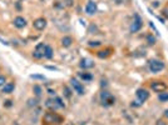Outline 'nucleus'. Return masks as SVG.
<instances>
[{
    "instance_id": "1",
    "label": "nucleus",
    "mask_w": 168,
    "mask_h": 125,
    "mask_svg": "<svg viewBox=\"0 0 168 125\" xmlns=\"http://www.w3.org/2000/svg\"><path fill=\"white\" fill-rule=\"evenodd\" d=\"M63 118L57 114V113H54V112H49L46 114H44L43 116V123L44 124H48V125H52V124H62L63 123Z\"/></svg>"
},
{
    "instance_id": "2",
    "label": "nucleus",
    "mask_w": 168,
    "mask_h": 125,
    "mask_svg": "<svg viewBox=\"0 0 168 125\" xmlns=\"http://www.w3.org/2000/svg\"><path fill=\"white\" fill-rule=\"evenodd\" d=\"M45 106L50 110H57V109H64L65 104L63 103L60 98H53V99H48L45 101Z\"/></svg>"
},
{
    "instance_id": "3",
    "label": "nucleus",
    "mask_w": 168,
    "mask_h": 125,
    "mask_svg": "<svg viewBox=\"0 0 168 125\" xmlns=\"http://www.w3.org/2000/svg\"><path fill=\"white\" fill-rule=\"evenodd\" d=\"M100 103L104 106H112V105H114L116 98L109 92H107V90H103L100 93Z\"/></svg>"
},
{
    "instance_id": "4",
    "label": "nucleus",
    "mask_w": 168,
    "mask_h": 125,
    "mask_svg": "<svg viewBox=\"0 0 168 125\" xmlns=\"http://www.w3.org/2000/svg\"><path fill=\"white\" fill-rule=\"evenodd\" d=\"M164 69V62L160 60H152L149 61V71L151 73H159Z\"/></svg>"
},
{
    "instance_id": "5",
    "label": "nucleus",
    "mask_w": 168,
    "mask_h": 125,
    "mask_svg": "<svg viewBox=\"0 0 168 125\" xmlns=\"http://www.w3.org/2000/svg\"><path fill=\"white\" fill-rule=\"evenodd\" d=\"M151 89L154 90L156 93H163L167 90V84L164 81H160V80H156V81H152L151 83Z\"/></svg>"
},
{
    "instance_id": "6",
    "label": "nucleus",
    "mask_w": 168,
    "mask_h": 125,
    "mask_svg": "<svg viewBox=\"0 0 168 125\" xmlns=\"http://www.w3.org/2000/svg\"><path fill=\"white\" fill-rule=\"evenodd\" d=\"M143 28V22H142V19L139 18L138 15H136L134 16V20H133V23L130 24V28H129V30H130V33H138L139 30H141Z\"/></svg>"
},
{
    "instance_id": "7",
    "label": "nucleus",
    "mask_w": 168,
    "mask_h": 125,
    "mask_svg": "<svg viewBox=\"0 0 168 125\" xmlns=\"http://www.w3.org/2000/svg\"><path fill=\"white\" fill-rule=\"evenodd\" d=\"M45 49H46V45L44 43H39L35 46V50L33 53V57L35 59H41L44 58V54H45Z\"/></svg>"
},
{
    "instance_id": "8",
    "label": "nucleus",
    "mask_w": 168,
    "mask_h": 125,
    "mask_svg": "<svg viewBox=\"0 0 168 125\" xmlns=\"http://www.w3.org/2000/svg\"><path fill=\"white\" fill-rule=\"evenodd\" d=\"M136 95H137V98H138V101L141 103V104H143L144 101H147V100L149 99V93H148V90H146V89H143V88L137 89Z\"/></svg>"
},
{
    "instance_id": "9",
    "label": "nucleus",
    "mask_w": 168,
    "mask_h": 125,
    "mask_svg": "<svg viewBox=\"0 0 168 125\" xmlns=\"http://www.w3.org/2000/svg\"><path fill=\"white\" fill-rule=\"evenodd\" d=\"M70 85L73 88V90L76 93V94H79V95H83L84 94V86L80 84V83L78 80H75V79H70Z\"/></svg>"
},
{
    "instance_id": "10",
    "label": "nucleus",
    "mask_w": 168,
    "mask_h": 125,
    "mask_svg": "<svg viewBox=\"0 0 168 125\" xmlns=\"http://www.w3.org/2000/svg\"><path fill=\"white\" fill-rule=\"evenodd\" d=\"M98 10V6H97V3H94L93 0H89L86 5V13L88 15H94Z\"/></svg>"
},
{
    "instance_id": "11",
    "label": "nucleus",
    "mask_w": 168,
    "mask_h": 125,
    "mask_svg": "<svg viewBox=\"0 0 168 125\" xmlns=\"http://www.w3.org/2000/svg\"><path fill=\"white\" fill-rule=\"evenodd\" d=\"M33 26L37 30H44L45 28H46V20L44 18H38L34 20V23H33Z\"/></svg>"
},
{
    "instance_id": "12",
    "label": "nucleus",
    "mask_w": 168,
    "mask_h": 125,
    "mask_svg": "<svg viewBox=\"0 0 168 125\" xmlns=\"http://www.w3.org/2000/svg\"><path fill=\"white\" fill-rule=\"evenodd\" d=\"M79 66L82 69H84V70H87V69H90V68H93L94 66V61L93 60H90V59H82L80 62H79Z\"/></svg>"
},
{
    "instance_id": "13",
    "label": "nucleus",
    "mask_w": 168,
    "mask_h": 125,
    "mask_svg": "<svg viewBox=\"0 0 168 125\" xmlns=\"http://www.w3.org/2000/svg\"><path fill=\"white\" fill-rule=\"evenodd\" d=\"M14 25H15L18 29H22V28H24L26 25V20L23 16H16L14 19Z\"/></svg>"
},
{
    "instance_id": "14",
    "label": "nucleus",
    "mask_w": 168,
    "mask_h": 125,
    "mask_svg": "<svg viewBox=\"0 0 168 125\" xmlns=\"http://www.w3.org/2000/svg\"><path fill=\"white\" fill-rule=\"evenodd\" d=\"M15 89V84L14 83H6V84L3 86V93L4 94H11Z\"/></svg>"
},
{
    "instance_id": "15",
    "label": "nucleus",
    "mask_w": 168,
    "mask_h": 125,
    "mask_svg": "<svg viewBox=\"0 0 168 125\" xmlns=\"http://www.w3.org/2000/svg\"><path fill=\"white\" fill-rule=\"evenodd\" d=\"M112 54V49H104V50H99L97 53V57L99 58V59H106L108 58L109 55Z\"/></svg>"
},
{
    "instance_id": "16",
    "label": "nucleus",
    "mask_w": 168,
    "mask_h": 125,
    "mask_svg": "<svg viewBox=\"0 0 168 125\" xmlns=\"http://www.w3.org/2000/svg\"><path fill=\"white\" fill-rule=\"evenodd\" d=\"M73 44V38L72 36H63L62 38V45L64 46V48H69Z\"/></svg>"
},
{
    "instance_id": "17",
    "label": "nucleus",
    "mask_w": 168,
    "mask_h": 125,
    "mask_svg": "<svg viewBox=\"0 0 168 125\" xmlns=\"http://www.w3.org/2000/svg\"><path fill=\"white\" fill-rule=\"evenodd\" d=\"M54 55V51H53V48L46 45V49H45V54H44V58L45 59H52Z\"/></svg>"
},
{
    "instance_id": "18",
    "label": "nucleus",
    "mask_w": 168,
    "mask_h": 125,
    "mask_svg": "<svg viewBox=\"0 0 168 125\" xmlns=\"http://www.w3.org/2000/svg\"><path fill=\"white\" fill-rule=\"evenodd\" d=\"M79 76L84 80V81H90L93 80V75L90 73H79Z\"/></svg>"
},
{
    "instance_id": "19",
    "label": "nucleus",
    "mask_w": 168,
    "mask_h": 125,
    "mask_svg": "<svg viewBox=\"0 0 168 125\" xmlns=\"http://www.w3.org/2000/svg\"><path fill=\"white\" fill-rule=\"evenodd\" d=\"M158 100H159L160 103H166V101H168V93H166V92L159 93V94H158Z\"/></svg>"
},
{
    "instance_id": "20",
    "label": "nucleus",
    "mask_w": 168,
    "mask_h": 125,
    "mask_svg": "<svg viewBox=\"0 0 168 125\" xmlns=\"http://www.w3.org/2000/svg\"><path fill=\"white\" fill-rule=\"evenodd\" d=\"M33 92H34V94H35L37 96H40V95H41V88H40L39 85H34Z\"/></svg>"
},
{
    "instance_id": "21",
    "label": "nucleus",
    "mask_w": 168,
    "mask_h": 125,
    "mask_svg": "<svg viewBox=\"0 0 168 125\" xmlns=\"http://www.w3.org/2000/svg\"><path fill=\"white\" fill-rule=\"evenodd\" d=\"M147 41H148V44H149V45H154V44H156V39H154V36L151 35V34H149V35H147Z\"/></svg>"
},
{
    "instance_id": "22",
    "label": "nucleus",
    "mask_w": 168,
    "mask_h": 125,
    "mask_svg": "<svg viewBox=\"0 0 168 125\" xmlns=\"http://www.w3.org/2000/svg\"><path fill=\"white\" fill-rule=\"evenodd\" d=\"M100 44V41H89V46H99Z\"/></svg>"
},
{
    "instance_id": "23",
    "label": "nucleus",
    "mask_w": 168,
    "mask_h": 125,
    "mask_svg": "<svg viewBox=\"0 0 168 125\" xmlns=\"http://www.w3.org/2000/svg\"><path fill=\"white\" fill-rule=\"evenodd\" d=\"M64 92H65V96H67V98H70L72 93H70V90H69L67 86H64Z\"/></svg>"
},
{
    "instance_id": "24",
    "label": "nucleus",
    "mask_w": 168,
    "mask_h": 125,
    "mask_svg": "<svg viewBox=\"0 0 168 125\" xmlns=\"http://www.w3.org/2000/svg\"><path fill=\"white\" fill-rule=\"evenodd\" d=\"M5 81H6L5 76H0V86H4L5 85Z\"/></svg>"
},
{
    "instance_id": "25",
    "label": "nucleus",
    "mask_w": 168,
    "mask_h": 125,
    "mask_svg": "<svg viewBox=\"0 0 168 125\" xmlns=\"http://www.w3.org/2000/svg\"><path fill=\"white\" fill-rule=\"evenodd\" d=\"M32 78L33 79H40V80H44L45 79L43 75H32Z\"/></svg>"
},
{
    "instance_id": "26",
    "label": "nucleus",
    "mask_w": 168,
    "mask_h": 125,
    "mask_svg": "<svg viewBox=\"0 0 168 125\" xmlns=\"http://www.w3.org/2000/svg\"><path fill=\"white\" fill-rule=\"evenodd\" d=\"M162 13H163V15H164V16H167V18H168V4L164 6V9H163V11H162Z\"/></svg>"
},
{
    "instance_id": "27",
    "label": "nucleus",
    "mask_w": 168,
    "mask_h": 125,
    "mask_svg": "<svg viewBox=\"0 0 168 125\" xmlns=\"http://www.w3.org/2000/svg\"><path fill=\"white\" fill-rule=\"evenodd\" d=\"M64 1H67V3H65L67 6H72V5H73V4H72V3H73V0H64Z\"/></svg>"
},
{
    "instance_id": "28",
    "label": "nucleus",
    "mask_w": 168,
    "mask_h": 125,
    "mask_svg": "<svg viewBox=\"0 0 168 125\" xmlns=\"http://www.w3.org/2000/svg\"><path fill=\"white\" fill-rule=\"evenodd\" d=\"M112 1H114L116 4H118V5H119V4H122V3L124 1V0H112Z\"/></svg>"
},
{
    "instance_id": "29",
    "label": "nucleus",
    "mask_w": 168,
    "mask_h": 125,
    "mask_svg": "<svg viewBox=\"0 0 168 125\" xmlns=\"http://www.w3.org/2000/svg\"><path fill=\"white\" fill-rule=\"evenodd\" d=\"M152 5H153V6H154V8H158V6H159V3H158V1H154V3H153V4H152Z\"/></svg>"
},
{
    "instance_id": "30",
    "label": "nucleus",
    "mask_w": 168,
    "mask_h": 125,
    "mask_svg": "<svg viewBox=\"0 0 168 125\" xmlns=\"http://www.w3.org/2000/svg\"><path fill=\"white\" fill-rule=\"evenodd\" d=\"M164 116L168 119V109H166V110H164Z\"/></svg>"
},
{
    "instance_id": "31",
    "label": "nucleus",
    "mask_w": 168,
    "mask_h": 125,
    "mask_svg": "<svg viewBox=\"0 0 168 125\" xmlns=\"http://www.w3.org/2000/svg\"><path fill=\"white\" fill-rule=\"evenodd\" d=\"M5 105H6V106H10V105H11V101H10V100H8V101H6Z\"/></svg>"
},
{
    "instance_id": "32",
    "label": "nucleus",
    "mask_w": 168,
    "mask_h": 125,
    "mask_svg": "<svg viewBox=\"0 0 168 125\" xmlns=\"http://www.w3.org/2000/svg\"><path fill=\"white\" fill-rule=\"evenodd\" d=\"M68 125H74V124H68Z\"/></svg>"
},
{
    "instance_id": "33",
    "label": "nucleus",
    "mask_w": 168,
    "mask_h": 125,
    "mask_svg": "<svg viewBox=\"0 0 168 125\" xmlns=\"http://www.w3.org/2000/svg\"><path fill=\"white\" fill-rule=\"evenodd\" d=\"M13 125H16V124H13Z\"/></svg>"
}]
</instances>
